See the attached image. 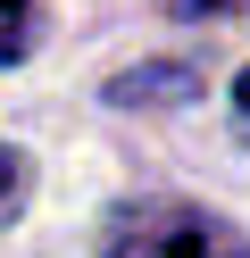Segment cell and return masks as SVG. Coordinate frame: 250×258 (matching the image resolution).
Listing matches in <instances>:
<instances>
[{
  "instance_id": "obj_1",
  "label": "cell",
  "mask_w": 250,
  "mask_h": 258,
  "mask_svg": "<svg viewBox=\"0 0 250 258\" xmlns=\"http://www.w3.org/2000/svg\"><path fill=\"white\" fill-rule=\"evenodd\" d=\"M100 258H250V233L200 200H125L100 225Z\"/></svg>"
},
{
  "instance_id": "obj_2",
  "label": "cell",
  "mask_w": 250,
  "mask_h": 258,
  "mask_svg": "<svg viewBox=\"0 0 250 258\" xmlns=\"http://www.w3.org/2000/svg\"><path fill=\"white\" fill-rule=\"evenodd\" d=\"M109 100H117V108H183V100H200V67H183V58L125 67V75L109 84Z\"/></svg>"
},
{
  "instance_id": "obj_3",
  "label": "cell",
  "mask_w": 250,
  "mask_h": 258,
  "mask_svg": "<svg viewBox=\"0 0 250 258\" xmlns=\"http://www.w3.org/2000/svg\"><path fill=\"white\" fill-rule=\"evenodd\" d=\"M33 42H42V0H0V67H17Z\"/></svg>"
},
{
  "instance_id": "obj_4",
  "label": "cell",
  "mask_w": 250,
  "mask_h": 258,
  "mask_svg": "<svg viewBox=\"0 0 250 258\" xmlns=\"http://www.w3.org/2000/svg\"><path fill=\"white\" fill-rule=\"evenodd\" d=\"M25 183H33V167H25V150H9V142H0V225H9L17 208H25Z\"/></svg>"
},
{
  "instance_id": "obj_5",
  "label": "cell",
  "mask_w": 250,
  "mask_h": 258,
  "mask_svg": "<svg viewBox=\"0 0 250 258\" xmlns=\"http://www.w3.org/2000/svg\"><path fill=\"white\" fill-rule=\"evenodd\" d=\"M167 17H250V0H150Z\"/></svg>"
},
{
  "instance_id": "obj_6",
  "label": "cell",
  "mask_w": 250,
  "mask_h": 258,
  "mask_svg": "<svg viewBox=\"0 0 250 258\" xmlns=\"http://www.w3.org/2000/svg\"><path fill=\"white\" fill-rule=\"evenodd\" d=\"M233 117H242V125H250V67H242V75H233Z\"/></svg>"
}]
</instances>
